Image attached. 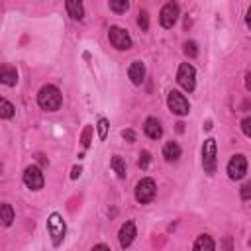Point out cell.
Segmentation results:
<instances>
[{"label":"cell","mask_w":251,"mask_h":251,"mask_svg":"<svg viewBox=\"0 0 251 251\" xmlns=\"http://www.w3.org/2000/svg\"><path fill=\"white\" fill-rule=\"evenodd\" d=\"M37 104L41 110H47V112H57L63 104V94L57 86L53 84H45L39 88L37 92Z\"/></svg>","instance_id":"obj_1"},{"label":"cell","mask_w":251,"mask_h":251,"mask_svg":"<svg viewBox=\"0 0 251 251\" xmlns=\"http://www.w3.org/2000/svg\"><path fill=\"white\" fill-rule=\"evenodd\" d=\"M47 231H49V235H51V243H53L55 247L61 245V241H63V237H65V231H67L61 214L53 212V214L47 218Z\"/></svg>","instance_id":"obj_2"},{"label":"cell","mask_w":251,"mask_h":251,"mask_svg":"<svg viewBox=\"0 0 251 251\" xmlns=\"http://www.w3.org/2000/svg\"><path fill=\"white\" fill-rule=\"evenodd\" d=\"M216 165H218V159H216V139L208 137L202 145V167H204V173L208 175H214L216 173Z\"/></svg>","instance_id":"obj_3"},{"label":"cell","mask_w":251,"mask_h":251,"mask_svg":"<svg viewBox=\"0 0 251 251\" xmlns=\"http://www.w3.org/2000/svg\"><path fill=\"white\" fill-rule=\"evenodd\" d=\"M155 192H157V184L153 178L145 176L141 178L137 184H135V200L139 204H149L153 198H155Z\"/></svg>","instance_id":"obj_4"},{"label":"cell","mask_w":251,"mask_h":251,"mask_svg":"<svg viewBox=\"0 0 251 251\" xmlns=\"http://www.w3.org/2000/svg\"><path fill=\"white\" fill-rule=\"evenodd\" d=\"M108 39H110V43H112L118 51H127V49L131 47V37H129L127 29H124V27H120V25H112V27L108 29Z\"/></svg>","instance_id":"obj_5"},{"label":"cell","mask_w":251,"mask_h":251,"mask_svg":"<svg viewBox=\"0 0 251 251\" xmlns=\"http://www.w3.org/2000/svg\"><path fill=\"white\" fill-rule=\"evenodd\" d=\"M167 106L173 114L176 116H186L190 112V104L188 100L184 98V94H180L178 90H171L169 96H167Z\"/></svg>","instance_id":"obj_6"},{"label":"cell","mask_w":251,"mask_h":251,"mask_svg":"<svg viewBox=\"0 0 251 251\" xmlns=\"http://www.w3.org/2000/svg\"><path fill=\"white\" fill-rule=\"evenodd\" d=\"M176 80L184 90L192 92L194 86H196V71H194V67L190 63H180L178 73H176Z\"/></svg>","instance_id":"obj_7"},{"label":"cell","mask_w":251,"mask_h":251,"mask_svg":"<svg viewBox=\"0 0 251 251\" xmlns=\"http://www.w3.org/2000/svg\"><path fill=\"white\" fill-rule=\"evenodd\" d=\"M245 173H247V159H245V155H241V153L233 155L229 159V163H227V175H229V178L231 180H239V178L245 176Z\"/></svg>","instance_id":"obj_8"},{"label":"cell","mask_w":251,"mask_h":251,"mask_svg":"<svg viewBox=\"0 0 251 251\" xmlns=\"http://www.w3.org/2000/svg\"><path fill=\"white\" fill-rule=\"evenodd\" d=\"M43 182H45V178H43V173H41L39 167H35V165L25 167V171H24V184L27 188L39 190V188H43Z\"/></svg>","instance_id":"obj_9"},{"label":"cell","mask_w":251,"mask_h":251,"mask_svg":"<svg viewBox=\"0 0 251 251\" xmlns=\"http://www.w3.org/2000/svg\"><path fill=\"white\" fill-rule=\"evenodd\" d=\"M176 20H178V4L176 2H167L163 8H161V12H159V22H161V25L163 27H173L175 24H176Z\"/></svg>","instance_id":"obj_10"},{"label":"cell","mask_w":251,"mask_h":251,"mask_svg":"<svg viewBox=\"0 0 251 251\" xmlns=\"http://www.w3.org/2000/svg\"><path fill=\"white\" fill-rule=\"evenodd\" d=\"M135 235H137V231H135V224H133V222H126V224H122L120 233H118L120 245H122L124 249H126V247H129V245L133 243Z\"/></svg>","instance_id":"obj_11"},{"label":"cell","mask_w":251,"mask_h":251,"mask_svg":"<svg viewBox=\"0 0 251 251\" xmlns=\"http://www.w3.org/2000/svg\"><path fill=\"white\" fill-rule=\"evenodd\" d=\"M127 76L135 86H139L143 82V78H145V65L141 61H133L129 65V69H127Z\"/></svg>","instance_id":"obj_12"},{"label":"cell","mask_w":251,"mask_h":251,"mask_svg":"<svg viewBox=\"0 0 251 251\" xmlns=\"http://www.w3.org/2000/svg\"><path fill=\"white\" fill-rule=\"evenodd\" d=\"M143 131H145V135L149 137V139H159L161 135H163V127H161V122L157 120V118H147L145 120V124H143Z\"/></svg>","instance_id":"obj_13"},{"label":"cell","mask_w":251,"mask_h":251,"mask_svg":"<svg viewBox=\"0 0 251 251\" xmlns=\"http://www.w3.org/2000/svg\"><path fill=\"white\" fill-rule=\"evenodd\" d=\"M0 80H2L6 86H14V84L18 82V71H16L14 67H10V65H4V67L0 69Z\"/></svg>","instance_id":"obj_14"},{"label":"cell","mask_w":251,"mask_h":251,"mask_svg":"<svg viewBox=\"0 0 251 251\" xmlns=\"http://www.w3.org/2000/svg\"><path fill=\"white\" fill-rule=\"evenodd\" d=\"M163 157H165L169 163L178 161V159H180V147H178V143H176V141H167L165 147H163Z\"/></svg>","instance_id":"obj_15"},{"label":"cell","mask_w":251,"mask_h":251,"mask_svg":"<svg viewBox=\"0 0 251 251\" xmlns=\"http://www.w3.org/2000/svg\"><path fill=\"white\" fill-rule=\"evenodd\" d=\"M192 251H216L214 239H212L210 235H206V233L198 235V237H196V241H194V247H192Z\"/></svg>","instance_id":"obj_16"},{"label":"cell","mask_w":251,"mask_h":251,"mask_svg":"<svg viewBox=\"0 0 251 251\" xmlns=\"http://www.w3.org/2000/svg\"><path fill=\"white\" fill-rule=\"evenodd\" d=\"M65 6H67V12H69V16L73 20H82L84 18V8H82V4L78 0H69Z\"/></svg>","instance_id":"obj_17"},{"label":"cell","mask_w":251,"mask_h":251,"mask_svg":"<svg viewBox=\"0 0 251 251\" xmlns=\"http://www.w3.org/2000/svg\"><path fill=\"white\" fill-rule=\"evenodd\" d=\"M112 169H114V173L120 178H126V163H124V159L120 155H114L112 157Z\"/></svg>","instance_id":"obj_18"},{"label":"cell","mask_w":251,"mask_h":251,"mask_svg":"<svg viewBox=\"0 0 251 251\" xmlns=\"http://www.w3.org/2000/svg\"><path fill=\"white\" fill-rule=\"evenodd\" d=\"M110 10L116 12V14H126L127 8H129V2L127 0H110Z\"/></svg>","instance_id":"obj_19"},{"label":"cell","mask_w":251,"mask_h":251,"mask_svg":"<svg viewBox=\"0 0 251 251\" xmlns=\"http://www.w3.org/2000/svg\"><path fill=\"white\" fill-rule=\"evenodd\" d=\"M12 222H14V210L8 202H4L2 204V224L8 227V226H12Z\"/></svg>","instance_id":"obj_20"},{"label":"cell","mask_w":251,"mask_h":251,"mask_svg":"<svg viewBox=\"0 0 251 251\" xmlns=\"http://www.w3.org/2000/svg\"><path fill=\"white\" fill-rule=\"evenodd\" d=\"M0 116H2L4 120H8V118H12V116H14V106H12L6 98H2V100H0Z\"/></svg>","instance_id":"obj_21"},{"label":"cell","mask_w":251,"mask_h":251,"mask_svg":"<svg viewBox=\"0 0 251 251\" xmlns=\"http://www.w3.org/2000/svg\"><path fill=\"white\" fill-rule=\"evenodd\" d=\"M137 25L141 27V31H147V29H149V14H147L145 10L139 12V16H137Z\"/></svg>","instance_id":"obj_22"},{"label":"cell","mask_w":251,"mask_h":251,"mask_svg":"<svg viewBox=\"0 0 251 251\" xmlns=\"http://www.w3.org/2000/svg\"><path fill=\"white\" fill-rule=\"evenodd\" d=\"M108 135V120L106 118H100L98 120V137L100 139H106Z\"/></svg>","instance_id":"obj_23"},{"label":"cell","mask_w":251,"mask_h":251,"mask_svg":"<svg viewBox=\"0 0 251 251\" xmlns=\"http://www.w3.org/2000/svg\"><path fill=\"white\" fill-rule=\"evenodd\" d=\"M184 53H186L188 57H196V55H198L196 43H194V41H186V43H184Z\"/></svg>","instance_id":"obj_24"},{"label":"cell","mask_w":251,"mask_h":251,"mask_svg":"<svg viewBox=\"0 0 251 251\" xmlns=\"http://www.w3.org/2000/svg\"><path fill=\"white\" fill-rule=\"evenodd\" d=\"M149 161H151V155H149V151H141V153H139V161H137V165H139L141 169H147Z\"/></svg>","instance_id":"obj_25"},{"label":"cell","mask_w":251,"mask_h":251,"mask_svg":"<svg viewBox=\"0 0 251 251\" xmlns=\"http://www.w3.org/2000/svg\"><path fill=\"white\" fill-rule=\"evenodd\" d=\"M239 196H241V200H249L251 198V182H245L239 188Z\"/></svg>","instance_id":"obj_26"},{"label":"cell","mask_w":251,"mask_h":251,"mask_svg":"<svg viewBox=\"0 0 251 251\" xmlns=\"http://www.w3.org/2000/svg\"><path fill=\"white\" fill-rule=\"evenodd\" d=\"M241 131H243L247 137H251V116H247V118L241 120Z\"/></svg>","instance_id":"obj_27"},{"label":"cell","mask_w":251,"mask_h":251,"mask_svg":"<svg viewBox=\"0 0 251 251\" xmlns=\"http://www.w3.org/2000/svg\"><path fill=\"white\" fill-rule=\"evenodd\" d=\"M122 137H124L126 141H129V143L135 141V133H133V129H124V131H122Z\"/></svg>","instance_id":"obj_28"},{"label":"cell","mask_w":251,"mask_h":251,"mask_svg":"<svg viewBox=\"0 0 251 251\" xmlns=\"http://www.w3.org/2000/svg\"><path fill=\"white\" fill-rule=\"evenodd\" d=\"M90 251H110V247H108V245H104V243H98V245H94Z\"/></svg>","instance_id":"obj_29"},{"label":"cell","mask_w":251,"mask_h":251,"mask_svg":"<svg viewBox=\"0 0 251 251\" xmlns=\"http://www.w3.org/2000/svg\"><path fill=\"white\" fill-rule=\"evenodd\" d=\"M80 171H82L80 167H73V171H71V178H76V176L80 175Z\"/></svg>","instance_id":"obj_30"},{"label":"cell","mask_w":251,"mask_h":251,"mask_svg":"<svg viewBox=\"0 0 251 251\" xmlns=\"http://www.w3.org/2000/svg\"><path fill=\"white\" fill-rule=\"evenodd\" d=\"M245 86H247V90H251V73L245 75Z\"/></svg>","instance_id":"obj_31"},{"label":"cell","mask_w":251,"mask_h":251,"mask_svg":"<svg viewBox=\"0 0 251 251\" xmlns=\"http://www.w3.org/2000/svg\"><path fill=\"white\" fill-rule=\"evenodd\" d=\"M245 22H247V25L251 27V6H249V10H247V16H245Z\"/></svg>","instance_id":"obj_32"}]
</instances>
